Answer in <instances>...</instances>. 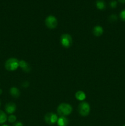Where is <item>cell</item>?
I'll return each mask as SVG.
<instances>
[{
    "label": "cell",
    "instance_id": "cell-1",
    "mask_svg": "<svg viewBox=\"0 0 125 126\" xmlns=\"http://www.w3.org/2000/svg\"><path fill=\"white\" fill-rule=\"evenodd\" d=\"M72 107L71 105L66 103H62L59 105L57 108V113L60 116H68L72 113Z\"/></svg>",
    "mask_w": 125,
    "mask_h": 126
},
{
    "label": "cell",
    "instance_id": "cell-2",
    "mask_svg": "<svg viewBox=\"0 0 125 126\" xmlns=\"http://www.w3.org/2000/svg\"><path fill=\"white\" fill-rule=\"evenodd\" d=\"M19 66V60L16 58H10L5 63V68L8 71H14Z\"/></svg>",
    "mask_w": 125,
    "mask_h": 126
},
{
    "label": "cell",
    "instance_id": "cell-3",
    "mask_svg": "<svg viewBox=\"0 0 125 126\" xmlns=\"http://www.w3.org/2000/svg\"><path fill=\"white\" fill-rule=\"evenodd\" d=\"M78 111L82 116H87L90 111V106L87 102H82L78 105Z\"/></svg>",
    "mask_w": 125,
    "mask_h": 126
},
{
    "label": "cell",
    "instance_id": "cell-4",
    "mask_svg": "<svg viewBox=\"0 0 125 126\" xmlns=\"http://www.w3.org/2000/svg\"><path fill=\"white\" fill-rule=\"evenodd\" d=\"M60 41L62 46L66 48H69L72 44V38L70 34L64 33L61 35Z\"/></svg>",
    "mask_w": 125,
    "mask_h": 126
},
{
    "label": "cell",
    "instance_id": "cell-5",
    "mask_svg": "<svg viewBox=\"0 0 125 126\" xmlns=\"http://www.w3.org/2000/svg\"><path fill=\"white\" fill-rule=\"evenodd\" d=\"M45 25L49 29H54L58 25V21L56 17L53 16H49L45 18Z\"/></svg>",
    "mask_w": 125,
    "mask_h": 126
},
{
    "label": "cell",
    "instance_id": "cell-6",
    "mask_svg": "<svg viewBox=\"0 0 125 126\" xmlns=\"http://www.w3.org/2000/svg\"><path fill=\"white\" fill-rule=\"evenodd\" d=\"M44 119L47 124L51 125V124H54L55 123H57L58 118L56 114L51 113V112H49L45 114L44 116Z\"/></svg>",
    "mask_w": 125,
    "mask_h": 126
},
{
    "label": "cell",
    "instance_id": "cell-7",
    "mask_svg": "<svg viewBox=\"0 0 125 126\" xmlns=\"http://www.w3.org/2000/svg\"><path fill=\"white\" fill-rule=\"evenodd\" d=\"M19 66L22 69L23 71L26 73L30 72L31 70V67L30 65L25 60H20L19 61Z\"/></svg>",
    "mask_w": 125,
    "mask_h": 126
},
{
    "label": "cell",
    "instance_id": "cell-8",
    "mask_svg": "<svg viewBox=\"0 0 125 126\" xmlns=\"http://www.w3.org/2000/svg\"><path fill=\"white\" fill-rule=\"evenodd\" d=\"M5 110L8 114H12L16 110V105L13 102L7 103L5 106Z\"/></svg>",
    "mask_w": 125,
    "mask_h": 126
},
{
    "label": "cell",
    "instance_id": "cell-9",
    "mask_svg": "<svg viewBox=\"0 0 125 126\" xmlns=\"http://www.w3.org/2000/svg\"><path fill=\"white\" fill-rule=\"evenodd\" d=\"M103 28L99 25L95 26L93 30V33L95 36H100L103 34Z\"/></svg>",
    "mask_w": 125,
    "mask_h": 126
},
{
    "label": "cell",
    "instance_id": "cell-10",
    "mask_svg": "<svg viewBox=\"0 0 125 126\" xmlns=\"http://www.w3.org/2000/svg\"><path fill=\"white\" fill-rule=\"evenodd\" d=\"M57 124L58 126H67L69 124V120L65 116H61L58 119Z\"/></svg>",
    "mask_w": 125,
    "mask_h": 126
},
{
    "label": "cell",
    "instance_id": "cell-11",
    "mask_svg": "<svg viewBox=\"0 0 125 126\" xmlns=\"http://www.w3.org/2000/svg\"><path fill=\"white\" fill-rule=\"evenodd\" d=\"M10 94L12 97L15 98H18L20 95V92L19 89L16 87H12L10 89Z\"/></svg>",
    "mask_w": 125,
    "mask_h": 126
},
{
    "label": "cell",
    "instance_id": "cell-12",
    "mask_svg": "<svg viewBox=\"0 0 125 126\" xmlns=\"http://www.w3.org/2000/svg\"><path fill=\"white\" fill-rule=\"evenodd\" d=\"M75 98L78 100L83 101L86 98V95L85 94V92H83V91H77L75 93Z\"/></svg>",
    "mask_w": 125,
    "mask_h": 126
},
{
    "label": "cell",
    "instance_id": "cell-13",
    "mask_svg": "<svg viewBox=\"0 0 125 126\" xmlns=\"http://www.w3.org/2000/svg\"><path fill=\"white\" fill-rule=\"evenodd\" d=\"M6 114L2 110H0V124H4L7 121Z\"/></svg>",
    "mask_w": 125,
    "mask_h": 126
},
{
    "label": "cell",
    "instance_id": "cell-14",
    "mask_svg": "<svg viewBox=\"0 0 125 126\" xmlns=\"http://www.w3.org/2000/svg\"><path fill=\"white\" fill-rule=\"evenodd\" d=\"M96 6L98 9H104L105 7V2H104L103 0H97Z\"/></svg>",
    "mask_w": 125,
    "mask_h": 126
},
{
    "label": "cell",
    "instance_id": "cell-15",
    "mask_svg": "<svg viewBox=\"0 0 125 126\" xmlns=\"http://www.w3.org/2000/svg\"><path fill=\"white\" fill-rule=\"evenodd\" d=\"M8 119V121L9 122V123H13L16 121V120H17V118H16L15 116L13 115V114H11V115H10L8 117V119Z\"/></svg>",
    "mask_w": 125,
    "mask_h": 126
},
{
    "label": "cell",
    "instance_id": "cell-16",
    "mask_svg": "<svg viewBox=\"0 0 125 126\" xmlns=\"http://www.w3.org/2000/svg\"><path fill=\"white\" fill-rule=\"evenodd\" d=\"M117 16L115 14H112L109 16V22H115V21L117 20Z\"/></svg>",
    "mask_w": 125,
    "mask_h": 126
},
{
    "label": "cell",
    "instance_id": "cell-17",
    "mask_svg": "<svg viewBox=\"0 0 125 126\" xmlns=\"http://www.w3.org/2000/svg\"><path fill=\"white\" fill-rule=\"evenodd\" d=\"M120 17L121 20L125 21V9H123L121 11V12L120 14Z\"/></svg>",
    "mask_w": 125,
    "mask_h": 126
},
{
    "label": "cell",
    "instance_id": "cell-18",
    "mask_svg": "<svg viewBox=\"0 0 125 126\" xmlns=\"http://www.w3.org/2000/svg\"><path fill=\"white\" fill-rule=\"evenodd\" d=\"M110 6L112 8H115L117 6V2L116 1H115V0H112V1H111L110 2Z\"/></svg>",
    "mask_w": 125,
    "mask_h": 126
},
{
    "label": "cell",
    "instance_id": "cell-19",
    "mask_svg": "<svg viewBox=\"0 0 125 126\" xmlns=\"http://www.w3.org/2000/svg\"><path fill=\"white\" fill-rule=\"evenodd\" d=\"M29 86V82L28 81H25L24 82L22 83V86H23L24 87H27Z\"/></svg>",
    "mask_w": 125,
    "mask_h": 126
},
{
    "label": "cell",
    "instance_id": "cell-20",
    "mask_svg": "<svg viewBox=\"0 0 125 126\" xmlns=\"http://www.w3.org/2000/svg\"><path fill=\"white\" fill-rule=\"evenodd\" d=\"M14 126H23V125L21 122H17L14 124Z\"/></svg>",
    "mask_w": 125,
    "mask_h": 126
},
{
    "label": "cell",
    "instance_id": "cell-21",
    "mask_svg": "<svg viewBox=\"0 0 125 126\" xmlns=\"http://www.w3.org/2000/svg\"><path fill=\"white\" fill-rule=\"evenodd\" d=\"M118 1L121 3H125V0H118Z\"/></svg>",
    "mask_w": 125,
    "mask_h": 126
},
{
    "label": "cell",
    "instance_id": "cell-22",
    "mask_svg": "<svg viewBox=\"0 0 125 126\" xmlns=\"http://www.w3.org/2000/svg\"><path fill=\"white\" fill-rule=\"evenodd\" d=\"M2 94V90L0 89V94Z\"/></svg>",
    "mask_w": 125,
    "mask_h": 126
},
{
    "label": "cell",
    "instance_id": "cell-23",
    "mask_svg": "<svg viewBox=\"0 0 125 126\" xmlns=\"http://www.w3.org/2000/svg\"><path fill=\"white\" fill-rule=\"evenodd\" d=\"M1 126H9L8 125H6V124H4V125Z\"/></svg>",
    "mask_w": 125,
    "mask_h": 126
},
{
    "label": "cell",
    "instance_id": "cell-24",
    "mask_svg": "<svg viewBox=\"0 0 125 126\" xmlns=\"http://www.w3.org/2000/svg\"><path fill=\"white\" fill-rule=\"evenodd\" d=\"M0 105H1V101H0Z\"/></svg>",
    "mask_w": 125,
    "mask_h": 126
},
{
    "label": "cell",
    "instance_id": "cell-25",
    "mask_svg": "<svg viewBox=\"0 0 125 126\" xmlns=\"http://www.w3.org/2000/svg\"><path fill=\"white\" fill-rule=\"evenodd\" d=\"M125 126V125H124V126Z\"/></svg>",
    "mask_w": 125,
    "mask_h": 126
}]
</instances>
